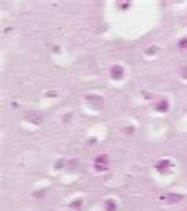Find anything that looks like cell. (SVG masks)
<instances>
[{"instance_id": "cell-7", "label": "cell", "mask_w": 187, "mask_h": 211, "mask_svg": "<svg viewBox=\"0 0 187 211\" xmlns=\"http://www.w3.org/2000/svg\"><path fill=\"white\" fill-rule=\"evenodd\" d=\"M106 209H108V211H116V203H114L113 200L106 202Z\"/></svg>"}, {"instance_id": "cell-5", "label": "cell", "mask_w": 187, "mask_h": 211, "mask_svg": "<svg viewBox=\"0 0 187 211\" xmlns=\"http://www.w3.org/2000/svg\"><path fill=\"white\" fill-rule=\"evenodd\" d=\"M162 199L167 200V202H181L184 199V195H181V194H170V195L162 197Z\"/></svg>"}, {"instance_id": "cell-3", "label": "cell", "mask_w": 187, "mask_h": 211, "mask_svg": "<svg viewBox=\"0 0 187 211\" xmlns=\"http://www.w3.org/2000/svg\"><path fill=\"white\" fill-rule=\"evenodd\" d=\"M122 76H124V68L121 65H114L111 68V78L113 80H121Z\"/></svg>"}, {"instance_id": "cell-6", "label": "cell", "mask_w": 187, "mask_h": 211, "mask_svg": "<svg viewBox=\"0 0 187 211\" xmlns=\"http://www.w3.org/2000/svg\"><path fill=\"white\" fill-rule=\"evenodd\" d=\"M157 111H162V113L168 111V100H167V98H162V100H160V103L157 105Z\"/></svg>"}, {"instance_id": "cell-1", "label": "cell", "mask_w": 187, "mask_h": 211, "mask_svg": "<svg viewBox=\"0 0 187 211\" xmlns=\"http://www.w3.org/2000/svg\"><path fill=\"white\" fill-rule=\"evenodd\" d=\"M25 117L29 119L30 122H35V124H41V122H43V114L37 113V111H30V113H27Z\"/></svg>"}, {"instance_id": "cell-2", "label": "cell", "mask_w": 187, "mask_h": 211, "mask_svg": "<svg viewBox=\"0 0 187 211\" xmlns=\"http://www.w3.org/2000/svg\"><path fill=\"white\" fill-rule=\"evenodd\" d=\"M106 164H108V156H99L95 159V165H97V170H106Z\"/></svg>"}, {"instance_id": "cell-8", "label": "cell", "mask_w": 187, "mask_h": 211, "mask_svg": "<svg viewBox=\"0 0 187 211\" xmlns=\"http://www.w3.org/2000/svg\"><path fill=\"white\" fill-rule=\"evenodd\" d=\"M179 48H181V49H185L187 48V38H182L181 41H179V45H178Z\"/></svg>"}, {"instance_id": "cell-4", "label": "cell", "mask_w": 187, "mask_h": 211, "mask_svg": "<svg viewBox=\"0 0 187 211\" xmlns=\"http://www.w3.org/2000/svg\"><path fill=\"white\" fill-rule=\"evenodd\" d=\"M170 167H171V162H170L168 159H163V160H160V162L155 165V168H157V170L160 172V173H167V170H168Z\"/></svg>"}]
</instances>
